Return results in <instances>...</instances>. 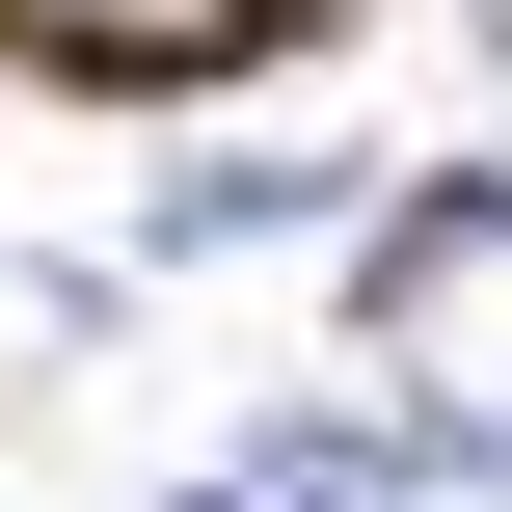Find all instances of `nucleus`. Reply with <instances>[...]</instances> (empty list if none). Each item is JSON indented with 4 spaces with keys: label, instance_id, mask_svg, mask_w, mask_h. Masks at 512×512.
Returning <instances> with one entry per match:
<instances>
[{
    "label": "nucleus",
    "instance_id": "1",
    "mask_svg": "<svg viewBox=\"0 0 512 512\" xmlns=\"http://www.w3.org/2000/svg\"><path fill=\"white\" fill-rule=\"evenodd\" d=\"M189 512H243V486H189Z\"/></svg>",
    "mask_w": 512,
    "mask_h": 512
}]
</instances>
